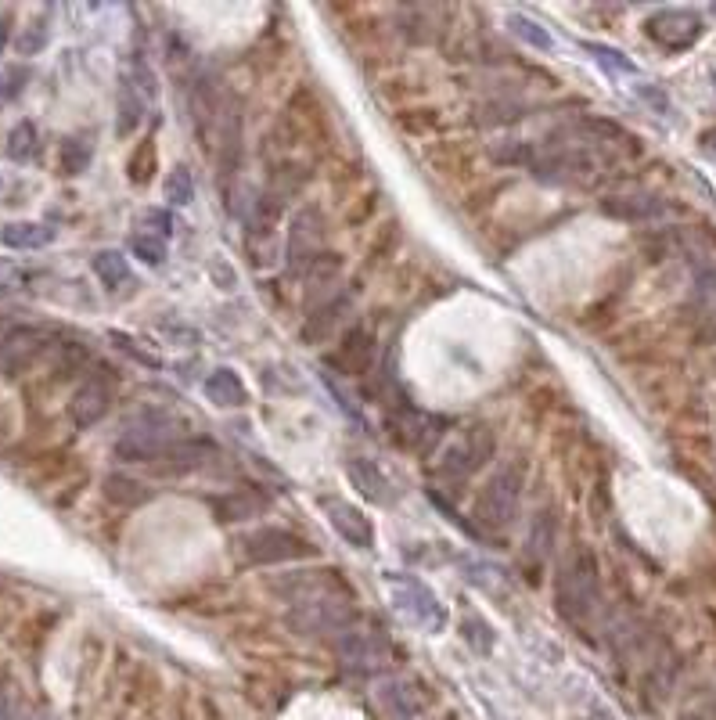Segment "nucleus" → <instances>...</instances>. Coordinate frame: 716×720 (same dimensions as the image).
I'll use <instances>...</instances> for the list:
<instances>
[{
	"instance_id": "44",
	"label": "nucleus",
	"mask_w": 716,
	"mask_h": 720,
	"mask_svg": "<svg viewBox=\"0 0 716 720\" xmlns=\"http://www.w3.org/2000/svg\"><path fill=\"white\" fill-rule=\"evenodd\" d=\"M8 40H11V15L0 11V54L8 51Z\"/></svg>"
},
{
	"instance_id": "38",
	"label": "nucleus",
	"mask_w": 716,
	"mask_h": 720,
	"mask_svg": "<svg viewBox=\"0 0 716 720\" xmlns=\"http://www.w3.org/2000/svg\"><path fill=\"white\" fill-rule=\"evenodd\" d=\"M130 249H134L137 260H144L148 267H162V263H166V242L155 238V234L141 231V227L130 234Z\"/></svg>"
},
{
	"instance_id": "11",
	"label": "nucleus",
	"mask_w": 716,
	"mask_h": 720,
	"mask_svg": "<svg viewBox=\"0 0 716 720\" xmlns=\"http://www.w3.org/2000/svg\"><path fill=\"white\" fill-rule=\"evenodd\" d=\"M324 252V213L321 206H303L292 216L288 227V245H285V263L292 274H306L310 263Z\"/></svg>"
},
{
	"instance_id": "6",
	"label": "nucleus",
	"mask_w": 716,
	"mask_h": 720,
	"mask_svg": "<svg viewBox=\"0 0 716 720\" xmlns=\"http://www.w3.org/2000/svg\"><path fill=\"white\" fill-rule=\"evenodd\" d=\"M382 584L396 609L411 623H418L421 630L439 634V630L447 627V609H443V602H439L436 591L425 580H418L414 573H385Z\"/></svg>"
},
{
	"instance_id": "17",
	"label": "nucleus",
	"mask_w": 716,
	"mask_h": 720,
	"mask_svg": "<svg viewBox=\"0 0 716 720\" xmlns=\"http://www.w3.org/2000/svg\"><path fill=\"white\" fill-rule=\"evenodd\" d=\"M324 515H328V522H332V530L339 533L346 544H353V548H371L375 544V522L367 519L364 508H357V504L350 501H339V497H324Z\"/></svg>"
},
{
	"instance_id": "29",
	"label": "nucleus",
	"mask_w": 716,
	"mask_h": 720,
	"mask_svg": "<svg viewBox=\"0 0 716 720\" xmlns=\"http://www.w3.org/2000/svg\"><path fill=\"white\" fill-rule=\"evenodd\" d=\"M90 267H94V274H98V281L105 288H123L130 285V263H126V256L119 249H101L94 252V260H90Z\"/></svg>"
},
{
	"instance_id": "33",
	"label": "nucleus",
	"mask_w": 716,
	"mask_h": 720,
	"mask_svg": "<svg viewBox=\"0 0 716 720\" xmlns=\"http://www.w3.org/2000/svg\"><path fill=\"white\" fill-rule=\"evenodd\" d=\"M400 29L407 33L411 44H429L432 40V8H421V4H407L400 8Z\"/></svg>"
},
{
	"instance_id": "4",
	"label": "nucleus",
	"mask_w": 716,
	"mask_h": 720,
	"mask_svg": "<svg viewBox=\"0 0 716 720\" xmlns=\"http://www.w3.org/2000/svg\"><path fill=\"white\" fill-rule=\"evenodd\" d=\"M177 418L166 411H155V407H144V411H137L130 422H126V429L119 432L116 440V458L119 461H137V465H155V458H159L162 450L170 447L173 440H180L177 436Z\"/></svg>"
},
{
	"instance_id": "32",
	"label": "nucleus",
	"mask_w": 716,
	"mask_h": 720,
	"mask_svg": "<svg viewBox=\"0 0 716 720\" xmlns=\"http://www.w3.org/2000/svg\"><path fill=\"white\" fill-rule=\"evenodd\" d=\"M526 116V105L515 98H497L486 101V105L475 108V123L479 126H501V123H515V119Z\"/></svg>"
},
{
	"instance_id": "10",
	"label": "nucleus",
	"mask_w": 716,
	"mask_h": 720,
	"mask_svg": "<svg viewBox=\"0 0 716 720\" xmlns=\"http://www.w3.org/2000/svg\"><path fill=\"white\" fill-rule=\"evenodd\" d=\"M385 425H389V436L396 440V447L414 450V454H432V450L439 447V440H443V432H447L443 418H436V414L429 411H418V407L411 404L396 407V411L385 418Z\"/></svg>"
},
{
	"instance_id": "23",
	"label": "nucleus",
	"mask_w": 716,
	"mask_h": 720,
	"mask_svg": "<svg viewBox=\"0 0 716 720\" xmlns=\"http://www.w3.org/2000/svg\"><path fill=\"white\" fill-rule=\"evenodd\" d=\"M346 479H350V486L367 504H389V497H393V486H389L385 472L371 458L346 461Z\"/></svg>"
},
{
	"instance_id": "1",
	"label": "nucleus",
	"mask_w": 716,
	"mask_h": 720,
	"mask_svg": "<svg viewBox=\"0 0 716 720\" xmlns=\"http://www.w3.org/2000/svg\"><path fill=\"white\" fill-rule=\"evenodd\" d=\"M555 605L558 616L573 627H587L601 605V569L598 555L587 544L569 548L555 576Z\"/></svg>"
},
{
	"instance_id": "21",
	"label": "nucleus",
	"mask_w": 716,
	"mask_h": 720,
	"mask_svg": "<svg viewBox=\"0 0 716 720\" xmlns=\"http://www.w3.org/2000/svg\"><path fill=\"white\" fill-rule=\"evenodd\" d=\"M601 213L612 220H627V224H641V220H655L666 213V202L648 191H630V195H609L601 198Z\"/></svg>"
},
{
	"instance_id": "25",
	"label": "nucleus",
	"mask_w": 716,
	"mask_h": 720,
	"mask_svg": "<svg viewBox=\"0 0 716 720\" xmlns=\"http://www.w3.org/2000/svg\"><path fill=\"white\" fill-rule=\"evenodd\" d=\"M206 389V400H213L216 407H245L249 404V393H245V382L238 378L234 368H216L213 375L202 382Z\"/></svg>"
},
{
	"instance_id": "28",
	"label": "nucleus",
	"mask_w": 716,
	"mask_h": 720,
	"mask_svg": "<svg viewBox=\"0 0 716 720\" xmlns=\"http://www.w3.org/2000/svg\"><path fill=\"white\" fill-rule=\"evenodd\" d=\"M101 494H105L112 504H119V508H141V504L152 501V490H148L141 479L123 476V472H112V476H105Z\"/></svg>"
},
{
	"instance_id": "18",
	"label": "nucleus",
	"mask_w": 716,
	"mask_h": 720,
	"mask_svg": "<svg viewBox=\"0 0 716 720\" xmlns=\"http://www.w3.org/2000/svg\"><path fill=\"white\" fill-rule=\"evenodd\" d=\"M342 576L339 569H310V573H292V576H281L270 584V591H278L285 602L299 605L306 598H317V594H328V591H342Z\"/></svg>"
},
{
	"instance_id": "40",
	"label": "nucleus",
	"mask_w": 716,
	"mask_h": 720,
	"mask_svg": "<svg viewBox=\"0 0 716 720\" xmlns=\"http://www.w3.org/2000/svg\"><path fill=\"white\" fill-rule=\"evenodd\" d=\"M87 360L90 353L83 342H58V371H62V375H76Z\"/></svg>"
},
{
	"instance_id": "35",
	"label": "nucleus",
	"mask_w": 716,
	"mask_h": 720,
	"mask_svg": "<svg viewBox=\"0 0 716 720\" xmlns=\"http://www.w3.org/2000/svg\"><path fill=\"white\" fill-rule=\"evenodd\" d=\"M36 148H40V134H36V126L29 123V119H22V123L11 126V134H8V159L29 162V159L36 155Z\"/></svg>"
},
{
	"instance_id": "26",
	"label": "nucleus",
	"mask_w": 716,
	"mask_h": 720,
	"mask_svg": "<svg viewBox=\"0 0 716 720\" xmlns=\"http://www.w3.org/2000/svg\"><path fill=\"white\" fill-rule=\"evenodd\" d=\"M0 242L8 249H44L54 242V227L36 224V220H15L0 227Z\"/></svg>"
},
{
	"instance_id": "45",
	"label": "nucleus",
	"mask_w": 716,
	"mask_h": 720,
	"mask_svg": "<svg viewBox=\"0 0 716 720\" xmlns=\"http://www.w3.org/2000/svg\"><path fill=\"white\" fill-rule=\"evenodd\" d=\"M0 720H15V710H11L8 692H0Z\"/></svg>"
},
{
	"instance_id": "39",
	"label": "nucleus",
	"mask_w": 716,
	"mask_h": 720,
	"mask_svg": "<svg viewBox=\"0 0 716 720\" xmlns=\"http://www.w3.org/2000/svg\"><path fill=\"white\" fill-rule=\"evenodd\" d=\"M461 630H465V638H468V645L475 648V652H493V630H490V623L483 620V616H475V612H468L465 620H461Z\"/></svg>"
},
{
	"instance_id": "9",
	"label": "nucleus",
	"mask_w": 716,
	"mask_h": 720,
	"mask_svg": "<svg viewBox=\"0 0 716 720\" xmlns=\"http://www.w3.org/2000/svg\"><path fill=\"white\" fill-rule=\"evenodd\" d=\"M216 184L224 188V195L234 191V180L242 173V155H245V119L238 98H227L216 119Z\"/></svg>"
},
{
	"instance_id": "34",
	"label": "nucleus",
	"mask_w": 716,
	"mask_h": 720,
	"mask_svg": "<svg viewBox=\"0 0 716 720\" xmlns=\"http://www.w3.org/2000/svg\"><path fill=\"white\" fill-rule=\"evenodd\" d=\"M583 51L591 54L594 62H598L601 69L609 72V76H637V65L630 62V58H627L623 51H616V47H609V44H591V40H587V44H583Z\"/></svg>"
},
{
	"instance_id": "24",
	"label": "nucleus",
	"mask_w": 716,
	"mask_h": 720,
	"mask_svg": "<svg viewBox=\"0 0 716 720\" xmlns=\"http://www.w3.org/2000/svg\"><path fill=\"white\" fill-rule=\"evenodd\" d=\"M148 98H152V94H148L141 83L130 80V76H123V83H119V101H116V134L119 137H130L137 126L144 123Z\"/></svg>"
},
{
	"instance_id": "22",
	"label": "nucleus",
	"mask_w": 716,
	"mask_h": 720,
	"mask_svg": "<svg viewBox=\"0 0 716 720\" xmlns=\"http://www.w3.org/2000/svg\"><path fill=\"white\" fill-rule=\"evenodd\" d=\"M350 292H339V296H328L324 303L314 306V314H306V324H303V342H324L332 339L335 328H339L342 321H346V314H350Z\"/></svg>"
},
{
	"instance_id": "47",
	"label": "nucleus",
	"mask_w": 716,
	"mask_h": 720,
	"mask_svg": "<svg viewBox=\"0 0 716 720\" xmlns=\"http://www.w3.org/2000/svg\"><path fill=\"white\" fill-rule=\"evenodd\" d=\"M0 328H4V324H0Z\"/></svg>"
},
{
	"instance_id": "20",
	"label": "nucleus",
	"mask_w": 716,
	"mask_h": 720,
	"mask_svg": "<svg viewBox=\"0 0 716 720\" xmlns=\"http://www.w3.org/2000/svg\"><path fill=\"white\" fill-rule=\"evenodd\" d=\"M558 544V515L551 508H540L533 526H529L526 548H522V566L529 569V576H537L544 569V562L551 558Z\"/></svg>"
},
{
	"instance_id": "36",
	"label": "nucleus",
	"mask_w": 716,
	"mask_h": 720,
	"mask_svg": "<svg viewBox=\"0 0 716 720\" xmlns=\"http://www.w3.org/2000/svg\"><path fill=\"white\" fill-rule=\"evenodd\" d=\"M47 40H51V22H47V15H40V18H33L22 33H18V40H15V51L18 54H26V58H33V54H40L47 47Z\"/></svg>"
},
{
	"instance_id": "19",
	"label": "nucleus",
	"mask_w": 716,
	"mask_h": 720,
	"mask_svg": "<svg viewBox=\"0 0 716 720\" xmlns=\"http://www.w3.org/2000/svg\"><path fill=\"white\" fill-rule=\"evenodd\" d=\"M425 684L411 681V677H389L378 688V702L389 713V720H418L425 710Z\"/></svg>"
},
{
	"instance_id": "15",
	"label": "nucleus",
	"mask_w": 716,
	"mask_h": 720,
	"mask_svg": "<svg viewBox=\"0 0 716 720\" xmlns=\"http://www.w3.org/2000/svg\"><path fill=\"white\" fill-rule=\"evenodd\" d=\"M328 364H332L339 375H350V378L367 375L371 364H375V332H371L367 324L346 328L342 339L335 342V353L328 357Z\"/></svg>"
},
{
	"instance_id": "13",
	"label": "nucleus",
	"mask_w": 716,
	"mask_h": 720,
	"mask_svg": "<svg viewBox=\"0 0 716 720\" xmlns=\"http://www.w3.org/2000/svg\"><path fill=\"white\" fill-rule=\"evenodd\" d=\"M702 18L688 8H663L645 22V33L666 51H684L702 36Z\"/></svg>"
},
{
	"instance_id": "37",
	"label": "nucleus",
	"mask_w": 716,
	"mask_h": 720,
	"mask_svg": "<svg viewBox=\"0 0 716 720\" xmlns=\"http://www.w3.org/2000/svg\"><path fill=\"white\" fill-rule=\"evenodd\" d=\"M162 191H166V198H170L173 206H191V198H195V177H191V170L177 166V170L166 173Z\"/></svg>"
},
{
	"instance_id": "3",
	"label": "nucleus",
	"mask_w": 716,
	"mask_h": 720,
	"mask_svg": "<svg viewBox=\"0 0 716 720\" xmlns=\"http://www.w3.org/2000/svg\"><path fill=\"white\" fill-rule=\"evenodd\" d=\"M522 490H526V472H522V465H501L479 486V494H475V504H472L475 522L493 533L508 530L511 522L519 519Z\"/></svg>"
},
{
	"instance_id": "8",
	"label": "nucleus",
	"mask_w": 716,
	"mask_h": 720,
	"mask_svg": "<svg viewBox=\"0 0 716 720\" xmlns=\"http://www.w3.org/2000/svg\"><path fill=\"white\" fill-rule=\"evenodd\" d=\"M238 551H242V562H249V566H285V562L317 555L310 540L285 530V526H260V530L245 533L238 540Z\"/></svg>"
},
{
	"instance_id": "14",
	"label": "nucleus",
	"mask_w": 716,
	"mask_h": 720,
	"mask_svg": "<svg viewBox=\"0 0 716 720\" xmlns=\"http://www.w3.org/2000/svg\"><path fill=\"white\" fill-rule=\"evenodd\" d=\"M220 458V450H216V443L202 440V436H191V440H173L170 447L162 450L159 458H155V472L159 476H191V472H202V468H209L213 461Z\"/></svg>"
},
{
	"instance_id": "30",
	"label": "nucleus",
	"mask_w": 716,
	"mask_h": 720,
	"mask_svg": "<svg viewBox=\"0 0 716 720\" xmlns=\"http://www.w3.org/2000/svg\"><path fill=\"white\" fill-rule=\"evenodd\" d=\"M90 159H94V144L87 137H65L62 152H58V166H62L65 177H80L90 166Z\"/></svg>"
},
{
	"instance_id": "2",
	"label": "nucleus",
	"mask_w": 716,
	"mask_h": 720,
	"mask_svg": "<svg viewBox=\"0 0 716 720\" xmlns=\"http://www.w3.org/2000/svg\"><path fill=\"white\" fill-rule=\"evenodd\" d=\"M285 623L296 630L299 638H339L342 630H350L353 623H357L350 587L317 594V598H306V602L292 605V609L285 612Z\"/></svg>"
},
{
	"instance_id": "12",
	"label": "nucleus",
	"mask_w": 716,
	"mask_h": 720,
	"mask_svg": "<svg viewBox=\"0 0 716 720\" xmlns=\"http://www.w3.org/2000/svg\"><path fill=\"white\" fill-rule=\"evenodd\" d=\"M112 400H116V375H108V368L90 371L69 400V422L76 429L98 425L108 414V407H112Z\"/></svg>"
},
{
	"instance_id": "31",
	"label": "nucleus",
	"mask_w": 716,
	"mask_h": 720,
	"mask_svg": "<svg viewBox=\"0 0 716 720\" xmlns=\"http://www.w3.org/2000/svg\"><path fill=\"white\" fill-rule=\"evenodd\" d=\"M504 26L511 29V33L519 36L522 44H529V47H537L540 54H547V51H555V36L547 33L544 26H540L537 18H526V15H508V22Z\"/></svg>"
},
{
	"instance_id": "41",
	"label": "nucleus",
	"mask_w": 716,
	"mask_h": 720,
	"mask_svg": "<svg viewBox=\"0 0 716 720\" xmlns=\"http://www.w3.org/2000/svg\"><path fill=\"white\" fill-rule=\"evenodd\" d=\"M173 227H177V220H173L170 209H144L141 213V231L155 234V238H162V242L173 234Z\"/></svg>"
},
{
	"instance_id": "16",
	"label": "nucleus",
	"mask_w": 716,
	"mask_h": 720,
	"mask_svg": "<svg viewBox=\"0 0 716 720\" xmlns=\"http://www.w3.org/2000/svg\"><path fill=\"white\" fill-rule=\"evenodd\" d=\"M47 350H51L47 332L22 324V328H11V332L4 335V342H0V364H4V371L18 375V371L33 368L36 360L44 357Z\"/></svg>"
},
{
	"instance_id": "27",
	"label": "nucleus",
	"mask_w": 716,
	"mask_h": 720,
	"mask_svg": "<svg viewBox=\"0 0 716 720\" xmlns=\"http://www.w3.org/2000/svg\"><path fill=\"white\" fill-rule=\"evenodd\" d=\"M263 508H267V501H263L256 490H234V494H224L213 501V512L220 522H242V519H252V515H260Z\"/></svg>"
},
{
	"instance_id": "42",
	"label": "nucleus",
	"mask_w": 716,
	"mask_h": 720,
	"mask_svg": "<svg viewBox=\"0 0 716 720\" xmlns=\"http://www.w3.org/2000/svg\"><path fill=\"white\" fill-rule=\"evenodd\" d=\"M152 166H155V144L144 141L141 148H137V155H130V180L134 184H148L152 180Z\"/></svg>"
},
{
	"instance_id": "46",
	"label": "nucleus",
	"mask_w": 716,
	"mask_h": 720,
	"mask_svg": "<svg viewBox=\"0 0 716 720\" xmlns=\"http://www.w3.org/2000/svg\"><path fill=\"white\" fill-rule=\"evenodd\" d=\"M681 720H702V717H681Z\"/></svg>"
},
{
	"instance_id": "43",
	"label": "nucleus",
	"mask_w": 716,
	"mask_h": 720,
	"mask_svg": "<svg viewBox=\"0 0 716 720\" xmlns=\"http://www.w3.org/2000/svg\"><path fill=\"white\" fill-rule=\"evenodd\" d=\"M493 159L508 162V166H529V159H533V144H526V141L497 144V148H493Z\"/></svg>"
},
{
	"instance_id": "7",
	"label": "nucleus",
	"mask_w": 716,
	"mask_h": 720,
	"mask_svg": "<svg viewBox=\"0 0 716 720\" xmlns=\"http://www.w3.org/2000/svg\"><path fill=\"white\" fill-rule=\"evenodd\" d=\"M335 652H339L342 670H350V674L357 677L385 674V670L396 663L393 641L385 638L382 630H367V627L342 630L339 638H335Z\"/></svg>"
},
{
	"instance_id": "5",
	"label": "nucleus",
	"mask_w": 716,
	"mask_h": 720,
	"mask_svg": "<svg viewBox=\"0 0 716 720\" xmlns=\"http://www.w3.org/2000/svg\"><path fill=\"white\" fill-rule=\"evenodd\" d=\"M493 450H497V436H493L490 425H468L461 436H454V440L443 447L436 476L450 486L465 483V479H472L475 472L493 458Z\"/></svg>"
}]
</instances>
